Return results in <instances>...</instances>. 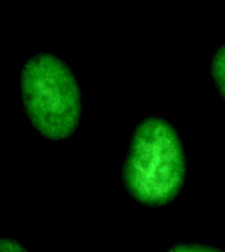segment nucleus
Wrapping results in <instances>:
<instances>
[{"label":"nucleus","mask_w":225,"mask_h":252,"mask_svg":"<svg viewBox=\"0 0 225 252\" xmlns=\"http://www.w3.org/2000/svg\"><path fill=\"white\" fill-rule=\"evenodd\" d=\"M25 246L11 238H0V252H26Z\"/></svg>","instance_id":"nucleus-4"},{"label":"nucleus","mask_w":225,"mask_h":252,"mask_svg":"<svg viewBox=\"0 0 225 252\" xmlns=\"http://www.w3.org/2000/svg\"><path fill=\"white\" fill-rule=\"evenodd\" d=\"M211 73L217 89L225 100V45L219 48L213 57Z\"/></svg>","instance_id":"nucleus-3"},{"label":"nucleus","mask_w":225,"mask_h":252,"mask_svg":"<svg viewBox=\"0 0 225 252\" xmlns=\"http://www.w3.org/2000/svg\"><path fill=\"white\" fill-rule=\"evenodd\" d=\"M185 174V153L173 126L158 117L143 121L135 130L124 168L129 192L146 206H164L181 191Z\"/></svg>","instance_id":"nucleus-1"},{"label":"nucleus","mask_w":225,"mask_h":252,"mask_svg":"<svg viewBox=\"0 0 225 252\" xmlns=\"http://www.w3.org/2000/svg\"><path fill=\"white\" fill-rule=\"evenodd\" d=\"M21 87L27 114L43 136L60 140L74 133L81 117V94L62 60L48 54L33 57L23 68Z\"/></svg>","instance_id":"nucleus-2"}]
</instances>
